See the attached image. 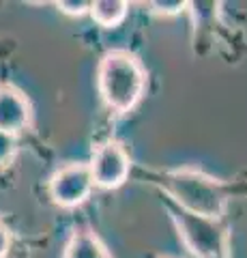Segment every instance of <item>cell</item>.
I'll return each mask as SVG.
<instances>
[{"mask_svg": "<svg viewBox=\"0 0 247 258\" xmlns=\"http://www.w3.org/2000/svg\"><path fill=\"white\" fill-rule=\"evenodd\" d=\"M148 183L163 191V196L194 215L224 220L228 203L232 198L230 185L213 179L196 168H177V170L148 172Z\"/></svg>", "mask_w": 247, "mask_h": 258, "instance_id": "1", "label": "cell"}, {"mask_svg": "<svg viewBox=\"0 0 247 258\" xmlns=\"http://www.w3.org/2000/svg\"><path fill=\"white\" fill-rule=\"evenodd\" d=\"M97 88L108 110L127 114L146 91V69L129 50H110L99 60Z\"/></svg>", "mask_w": 247, "mask_h": 258, "instance_id": "2", "label": "cell"}, {"mask_svg": "<svg viewBox=\"0 0 247 258\" xmlns=\"http://www.w3.org/2000/svg\"><path fill=\"white\" fill-rule=\"evenodd\" d=\"M163 207L172 217L183 245L194 258H230V230L224 220L194 215L163 198Z\"/></svg>", "mask_w": 247, "mask_h": 258, "instance_id": "3", "label": "cell"}, {"mask_svg": "<svg viewBox=\"0 0 247 258\" xmlns=\"http://www.w3.org/2000/svg\"><path fill=\"white\" fill-rule=\"evenodd\" d=\"M89 168L95 187L118 189L131 174V157L121 140L108 138L93 149Z\"/></svg>", "mask_w": 247, "mask_h": 258, "instance_id": "4", "label": "cell"}, {"mask_svg": "<svg viewBox=\"0 0 247 258\" xmlns=\"http://www.w3.org/2000/svg\"><path fill=\"white\" fill-rule=\"evenodd\" d=\"M93 189V174L89 164H84V161H71V164L60 166L47 183L50 198L62 209H75L84 205Z\"/></svg>", "mask_w": 247, "mask_h": 258, "instance_id": "5", "label": "cell"}, {"mask_svg": "<svg viewBox=\"0 0 247 258\" xmlns=\"http://www.w3.org/2000/svg\"><path fill=\"white\" fill-rule=\"evenodd\" d=\"M33 123V106L30 99L18 86L0 84V132L18 138L24 129Z\"/></svg>", "mask_w": 247, "mask_h": 258, "instance_id": "6", "label": "cell"}, {"mask_svg": "<svg viewBox=\"0 0 247 258\" xmlns=\"http://www.w3.org/2000/svg\"><path fill=\"white\" fill-rule=\"evenodd\" d=\"M62 258H112V254L91 228H75L65 245Z\"/></svg>", "mask_w": 247, "mask_h": 258, "instance_id": "7", "label": "cell"}, {"mask_svg": "<svg viewBox=\"0 0 247 258\" xmlns=\"http://www.w3.org/2000/svg\"><path fill=\"white\" fill-rule=\"evenodd\" d=\"M89 13L101 28H116L129 15V3H125V0H97V3H91Z\"/></svg>", "mask_w": 247, "mask_h": 258, "instance_id": "8", "label": "cell"}, {"mask_svg": "<svg viewBox=\"0 0 247 258\" xmlns=\"http://www.w3.org/2000/svg\"><path fill=\"white\" fill-rule=\"evenodd\" d=\"M15 153H18V138L11 134L0 132V168L9 166L15 157Z\"/></svg>", "mask_w": 247, "mask_h": 258, "instance_id": "9", "label": "cell"}, {"mask_svg": "<svg viewBox=\"0 0 247 258\" xmlns=\"http://www.w3.org/2000/svg\"><path fill=\"white\" fill-rule=\"evenodd\" d=\"M148 7L153 13L170 18V15H179L181 11H185L187 3H183V0H157V3H150Z\"/></svg>", "mask_w": 247, "mask_h": 258, "instance_id": "10", "label": "cell"}, {"mask_svg": "<svg viewBox=\"0 0 247 258\" xmlns=\"http://www.w3.org/2000/svg\"><path fill=\"white\" fill-rule=\"evenodd\" d=\"M58 11L71 15V18H82L84 13H89L91 3H84V0H62V3H56Z\"/></svg>", "mask_w": 247, "mask_h": 258, "instance_id": "11", "label": "cell"}, {"mask_svg": "<svg viewBox=\"0 0 247 258\" xmlns=\"http://www.w3.org/2000/svg\"><path fill=\"white\" fill-rule=\"evenodd\" d=\"M9 247H11V235H9V230H7V226L0 222V258H7Z\"/></svg>", "mask_w": 247, "mask_h": 258, "instance_id": "12", "label": "cell"}, {"mask_svg": "<svg viewBox=\"0 0 247 258\" xmlns=\"http://www.w3.org/2000/svg\"><path fill=\"white\" fill-rule=\"evenodd\" d=\"M159 258H170V256H159Z\"/></svg>", "mask_w": 247, "mask_h": 258, "instance_id": "13", "label": "cell"}]
</instances>
